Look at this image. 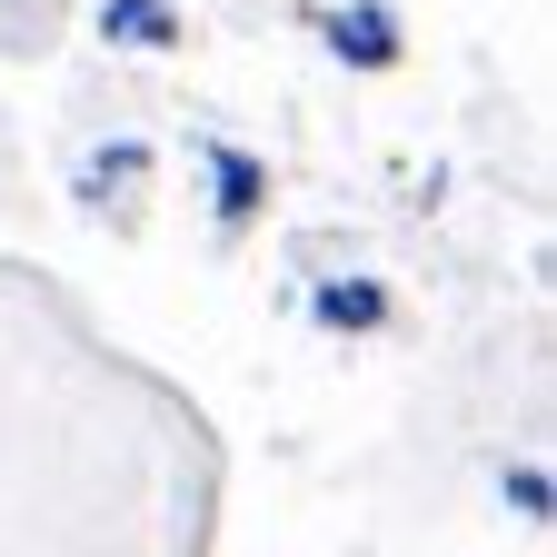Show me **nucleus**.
<instances>
[{"instance_id": "nucleus-1", "label": "nucleus", "mask_w": 557, "mask_h": 557, "mask_svg": "<svg viewBox=\"0 0 557 557\" xmlns=\"http://www.w3.org/2000/svg\"><path fill=\"white\" fill-rule=\"evenodd\" d=\"M329 50L359 60V70H388V60H398V21L379 11V0H359V11H329Z\"/></svg>"}, {"instance_id": "nucleus-2", "label": "nucleus", "mask_w": 557, "mask_h": 557, "mask_svg": "<svg viewBox=\"0 0 557 557\" xmlns=\"http://www.w3.org/2000/svg\"><path fill=\"white\" fill-rule=\"evenodd\" d=\"M100 30L129 40V50H170V40H180V11H170V0H110Z\"/></svg>"}, {"instance_id": "nucleus-3", "label": "nucleus", "mask_w": 557, "mask_h": 557, "mask_svg": "<svg viewBox=\"0 0 557 557\" xmlns=\"http://www.w3.org/2000/svg\"><path fill=\"white\" fill-rule=\"evenodd\" d=\"M309 309H319V329H379L388 319V289H379V278H329Z\"/></svg>"}, {"instance_id": "nucleus-4", "label": "nucleus", "mask_w": 557, "mask_h": 557, "mask_svg": "<svg viewBox=\"0 0 557 557\" xmlns=\"http://www.w3.org/2000/svg\"><path fill=\"white\" fill-rule=\"evenodd\" d=\"M209 170H220V220H249V199L269 189L259 160H249V150H209Z\"/></svg>"}]
</instances>
